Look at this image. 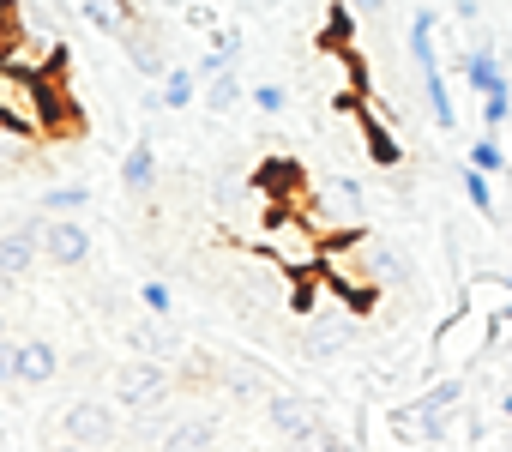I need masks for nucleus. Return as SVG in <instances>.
<instances>
[{
	"mask_svg": "<svg viewBox=\"0 0 512 452\" xmlns=\"http://www.w3.org/2000/svg\"><path fill=\"white\" fill-rule=\"evenodd\" d=\"M43 260L61 266V272L85 266V260H91V230H85L79 217H55V223H43Z\"/></svg>",
	"mask_w": 512,
	"mask_h": 452,
	"instance_id": "423d86ee",
	"label": "nucleus"
},
{
	"mask_svg": "<svg viewBox=\"0 0 512 452\" xmlns=\"http://www.w3.org/2000/svg\"><path fill=\"white\" fill-rule=\"evenodd\" d=\"M55 452H91V446H79V440H61V446H55Z\"/></svg>",
	"mask_w": 512,
	"mask_h": 452,
	"instance_id": "473e14b6",
	"label": "nucleus"
},
{
	"mask_svg": "<svg viewBox=\"0 0 512 452\" xmlns=\"http://www.w3.org/2000/svg\"><path fill=\"white\" fill-rule=\"evenodd\" d=\"M0 386H19V344L0 338Z\"/></svg>",
	"mask_w": 512,
	"mask_h": 452,
	"instance_id": "393cba45",
	"label": "nucleus"
},
{
	"mask_svg": "<svg viewBox=\"0 0 512 452\" xmlns=\"http://www.w3.org/2000/svg\"><path fill=\"white\" fill-rule=\"evenodd\" d=\"M61 374V356H55V344L49 338H19V386H49Z\"/></svg>",
	"mask_w": 512,
	"mask_h": 452,
	"instance_id": "9d476101",
	"label": "nucleus"
},
{
	"mask_svg": "<svg viewBox=\"0 0 512 452\" xmlns=\"http://www.w3.org/2000/svg\"><path fill=\"white\" fill-rule=\"evenodd\" d=\"M464 85L476 91V97H506L512 91V73H506V61H500V49L494 43H476V49H464Z\"/></svg>",
	"mask_w": 512,
	"mask_h": 452,
	"instance_id": "0eeeda50",
	"label": "nucleus"
},
{
	"mask_svg": "<svg viewBox=\"0 0 512 452\" xmlns=\"http://www.w3.org/2000/svg\"><path fill=\"white\" fill-rule=\"evenodd\" d=\"M199 97H205V85H199L193 67H175V73L157 85V103H163V109H187V103H199Z\"/></svg>",
	"mask_w": 512,
	"mask_h": 452,
	"instance_id": "f3484780",
	"label": "nucleus"
},
{
	"mask_svg": "<svg viewBox=\"0 0 512 452\" xmlns=\"http://www.w3.org/2000/svg\"><path fill=\"white\" fill-rule=\"evenodd\" d=\"M506 242H512V230H506Z\"/></svg>",
	"mask_w": 512,
	"mask_h": 452,
	"instance_id": "4c0bfd02",
	"label": "nucleus"
},
{
	"mask_svg": "<svg viewBox=\"0 0 512 452\" xmlns=\"http://www.w3.org/2000/svg\"><path fill=\"white\" fill-rule=\"evenodd\" d=\"M223 380H229V392H235L241 404H266V398H272V392H266V368H253V362H229Z\"/></svg>",
	"mask_w": 512,
	"mask_h": 452,
	"instance_id": "dca6fc26",
	"label": "nucleus"
},
{
	"mask_svg": "<svg viewBox=\"0 0 512 452\" xmlns=\"http://www.w3.org/2000/svg\"><path fill=\"white\" fill-rule=\"evenodd\" d=\"M302 217L314 223L326 242H356V236H368V199H362V187H356L350 175H326V181L314 187V199H308Z\"/></svg>",
	"mask_w": 512,
	"mask_h": 452,
	"instance_id": "f03ea898",
	"label": "nucleus"
},
{
	"mask_svg": "<svg viewBox=\"0 0 512 452\" xmlns=\"http://www.w3.org/2000/svg\"><path fill=\"white\" fill-rule=\"evenodd\" d=\"M500 410H506V416H512V392H506V398H500Z\"/></svg>",
	"mask_w": 512,
	"mask_h": 452,
	"instance_id": "f704fd0d",
	"label": "nucleus"
},
{
	"mask_svg": "<svg viewBox=\"0 0 512 452\" xmlns=\"http://www.w3.org/2000/svg\"><path fill=\"white\" fill-rule=\"evenodd\" d=\"M0 422H7V410H0Z\"/></svg>",
	"mask_w": 512,
	"mask_h": 452,
	"instance_id": "e433bc0d",
	"label": "nucleus"
},
{
	"mask_svg": "<svg viewBox=\"0 0 512 452\" xmlns=\"http://www.w3.org/2000/svg\"><path fill=\"white\" fill-rule=\"evenodd\" d=\"M458 181H464L470 205H476L482 217H494V175H482V169H470V163H464V175H458Z\"/></svg>",
	"mask_w": 512,
	"mask_h": 452,
	"instance_id": "412c9836",
	"label": "nucleus"
},
{
	"mask_svg": "<svg viewBox=\"0 0 512 452\" xmlns=\"http://www.w3.org/2000/svg\"><path fill=\"white\" fill-rule=\"evenodd\" d=\"M43 254V217L37 223H19V230L0 236V284H19Z\"/></svg>",
	"mask_w": 512,
	"mask_h": 452,
	"instance_id": "1a4fd4ad",
	"label": "nucleus"
},
{
	"mask_svg": "<svg viewBox=\"0 0 512 452\" xmlns=\"http://www.w3.org/2000/svg\"><path fill=\"white\" fill-rule=\"evenodd\" d=\"M362 139H368L362 151H368V157H374L380 169H392V163L404 157V145H398V139H392V127H386V121L374 115V103H362Z\"/></svg>",
	"mask_w": 512,
	"mask_h": 452,
	"instance_id": "f8f14e48",
	"label": "nucleus"
},
{
	"mask_svg": "<svg viewBox=\"0 0 512 452\" xmlns=\"http://www.w3.org/2000/svg\"><path fill=\"white\" fill-rule=\"evenodd\" d=\"M500 290H512V272H500Z\"/></svg>",
	"mask_w": 512,
	"mask_h": 452,
	"instance_id": "72a5a7b5",
	"label": "nucleus"
},
{
	"mask_svg": "<svg viewBox=\"0 0 512 452\" xmlns=\"http://www.w3.org/2000/svg\"><path fill=\"white\" fill-rule=\"evenodd\" d=\"M266 416H272V428H278L284 452H320V440L332 434V422H326V404H314V398L272 392V398H266Z\"/></svg>",
	"mask_w": 512,
	"mask_h": 452,
	"instance_id": "7ed1b4c3",
	"label": "nucleus"
},
{
	"mask_svg": "<svg viewBox=\"0 0 512 452\" xmlns=\"http://www.w3.org/2000/svg\"><path fill=\"white\" fill-rule=\"evenodd\" d=\"M452 13H458L464 25H476V19H482V7H476V0H452Z\"/></svg>",
	"mask_w": 512,
	"mask_h": 452,
	"instance_id": "c85d7f7f",
	"label": "nucleus"
},
{
	"mask_svg": "<svg viewBox=\"0 0 512 452\" xmlns=\"http://www.w3.org/2000/svg\"><path fill=\"white\" fill-rule=\"evenodd\" d=\"M470 169H482V175H506V169H512V145H506L500 133H476V139H470Z\"/></svg>",
	"mask_w": 512,
	"mask_h": 452,
	"instance_id": "2eb2a0df",
	"label": "nucleus"
},
{
	"mask_svg": "<svg viewBox=\"0 0 512 452\" xmlns=\"http://www.w3.org/2000/svg\"><path fill=\"white\" fill-rule=\"evenodd\" d=\"M121 43H127V61H133V73H145V79H157V85H163V79L175 73V67L163 61V43H157L151 31H139V25H133V31H127Z\"/></svg>",
	"mask_w": 512,
	"mask_h": 452,
	"instance_id": "9b49d317",
	"label": "nucleus"
},
{
	"mask_svg": "<svg viewBox=\"0 0 512 452\" xmlns=\"http://www.w3.org/2000/svg\"><path fill=\"white\" fill-rule=\"evenodd\" d=\"M121 187H127V193H151V187H157V151H151V139H139V145L121 157Z\"/></svg>",
	"mask_w": 512,
	"mask_h": 452,
	"instance_id": "4468645a",
	"label": "nucleus"
},
{
	"mask_svg": "<svg viewBox=\"0 0 512 452\" xmlns=\"http://www.w3.org/2000/svg\"><path fill=\"white\" fill-rule=\"evenodd\" d=\"M338 350H344V338H338V332H308V344H302V356H308V362H332Z\"/></svg>",
	"mask_w": 512,
	"mask_h": 452,
	"instance_id": "b1692460",
	"label": "nucleus"
},
{
	"mask_svg": "<svg viewBox=\"0 0 512 452\" xmlns=\"http://www.w3.org/2000/svg\"><path fill=\"white\" fill-rule=\"evenodd\" d=\"M73 7H79V13H97V7H109V0H73Z\"/></svg>",
	"mask_w": 512,
	"mask_h": 452,
	"instance_id": "2f4dec72",
	"label": "nucleus"
},
{
	"mask_svg": "<svg viewBox=\"0 0 512 452\" xmlns=\"http://www.w3.org/2000/svg\"><path fill=\"white\" fill-rule=\"evenodd\" d=\"M320 452H356V446H350L344 434H326V440H320Z\"/></svg>",
	"mask_w": 512,
	"mask_h": 452,
	"instance_id": "c756f323",
	"label": "nucleus"
},
{
	"mask_svg": "<svg viewBox=\"0 0 512 452\" xmlns=\"http://www.w3.org/2000/svg\"><path fill=\"white\" fill-rule=\"evenodd\" d=\"M139 302H145V314H157V320H163V314L175 308V290H169L163 278H145V284H139Z\"/></svg>",
	"mask_w": 512,
	"mask_h": 452,
	"instance_id": "4be33fe9",
	"label": "nucleus"
},
{
	"mask_svg": "<svg viewBox=\"0 0 512 452\" xmlns=\"http://www.w3.org/2000/svg\"><path fill=\"white\" fill-rule=\"evenodd\" d=\"M350 7H356V13H362V19H380V13H386V7H392V0H350Z\"/></svg>",
	"mask_w": 512,
	"mask_h": 452,
	"instance_id": "cd10ccee",
	"label": "nucleus"
},
{
	"mask_svg": "<svg viewBox=\"0 0 512 452\" xmlns=\"http://www.w3.org/2000/svg\"><path fill=\"white\" fill-rule=\"evenodd\" d=\"M169 398V362L157 356H133L115 368V404L121 410H157Z\"/></svg>",
	"mask_w": 512,
	"mask_h": 452,
	"instance_id": "20e7f679",
	"label": "nucleus"
},
{
	"mask_svg": "<svg viewBox=\"0 0 512 452\" xmlns=\"http://www.w3.org/2000/svg\"><path fill=\"white\" fill-rule=\"evenodd\" d=\"M199 103H205L211 115H229L235 103H247V85H241L235 73H223V79H211V85H205V97H199Z\"/></svg>",
	"mask_w": 512,
	"mask_h": 452,
	"instance_id": "6ab92c4d",
	"label": "nucleus"
},
{
	"mask_svg": "<svg viewBox=\"0 0 512 452\" xmlns=\"http://www.w3.org/2000/svg\"><path fill=\"white\" fill-rule=\"evenodd\" d=\"M512 127V91L506 97H482V133H506Z\"/></svg>",
	"mask_w": 512,
	"mask_h": 452,
	"instance_id": "5701e85b",
	"label": "nucleus"
},
{
	"mask_svg": "<svg viewBox=\"0 0 512 452\" xmlns=\"http://www.w3.org/2000/svg\"><path fill=\"white\" fill-rule=\"evenodd\" d=\"M260 248H266V260H272L278 272H290V278L326 272V254H332V242L314 230L302 211H272L266 230H260Z\"/></svg>",
	"mask_w": 512,
	"mask_h": 452,
	"instance_id": "f257e3e1",
	"label": "nucleus"
},
{
	"mask_svg": "<svg viewBox=\"0 0 512 452\" xmlns=\"http://www.w3.org/2000/svg\"><path fill=\"white\" fill-rule=\"evenodd\" d=\"M13 43H19V37H13V25H7V0H0V61H7Z\"/></svg>",
	"mask_w": 512,
	"mask_h": 452,
	"instance_id": "bb28decb",
	"label": "nucleus"
},
{
	"mask_svg": "<svg viewBox=\"0 0 512 452\" xmlns=\"http://www.w3.org/2000/svg\"><path fill=\"white\" fill-rule=\"evenodd\" d=\"M0 338H7V320H0Z\"/></svg>",
	"mask_w": 512,
	"mask_h": 452,
	"instance_id": "c9c22d12",
	"label": "nucleus"
},
{
	"mask_svg": "<svg viewBox=\"0 0 512 452\" xmlns=\"http://www.w3.org/2000/svg\"><path fill=\"white\" fill-rule=\"evenodd\" d=\"M356 248H362V266H368V278H374V290H410L416 284V266L404 260V248L392 242V236H356Z\"/></svg>",
	"mask_w": 512,
	"mask_h": 452,
	"instance_id": "39448f33",
	"label": "nucleus"
},
{
	"mask_svg": "<svg viewBox=\"0 0 512 452\" xmlns=\"http://www.w3.org/2000/svg\"><path fill=\"white\" fill-rule=\"evenodd\" d=\"M61 434L79 440V446H103V440H115V410L97 404V398H79V404L61 410Z\"/></svg>",
	"mask_w": 512,
	"mask_h": 452,
	"instance_id": "6e6552de",
	"label": "nucleus"
},
{
	"mask_svg": "<svg viewBox=\"0 0 512 452\" xmlns=\"http://www.w3.org/2000/svg\"><path fill=\"white\" fill-rule=\"evenodd\" d=\"M163 452H217V422H181V428H169Z\"/></svg>",
	"mask_w": 512,
	"mask_h": 452,
	"instance_id": "a211bd4d",
	"label": "nucleus"
},
{
	"mask_svg": "<svg viewBox=\"0 0 512 452\" xmlns=\"http://www.w3.org/2000/svg\"><path fill=\"white\" fill-rule=\"evenodd\" d=\"M85 199H91L85 181H55L49 193H37V217H49V223H55V217H79Z\"/></svg>",
	"mask_w": 512,
	"mask_h": 452,
	"instance_id": "ddd939ff",
	"label": "nucleus"
},
{
	"mask_svg": "<svg viewBox=\"0 0 512 452\" xmlns=\"http://www.w3.org/2000/svg\"><path fill=\"white\" fill-rule=\"evenodd\" d=\"M187 25H193V31H217V13H211V7H187Z\"/></svg>",
	"mask_w": 512,
	"mask_h": 452,
	"instance_id": "a878e982",
	"label": "nucleus"
},
{
	"mask_svg": "<svg viewBox=\"0 0 512 452\" xmlns=\"http://www.w3.org/2000/svg\"><path fill=\"white\" fill-rule=\"evenodd\" d=\"M247 103L260 109V115H284V109H290V85H278V79H260V85H247Z\"/></svg>",
	"mask_w": 512,
	"mask_h": 452,
	"instance_id": "aec40b11",
	"label": "nucleus"
},
{
	"mask_svg": "<svg viewBox=\"0 0 512 452\" xmlns=\"http://www.w3.org/2000/svg\"><path fill=\"white\" fill-rule=\"evenodd\" d=\"M500 326H512V302H506V308L494 314V332H500Z\"/></svg>",
	"mask_w": 512,
	"mask_h": 452,
	"instance_id": "7c9ffc66",
	"label": "nucleus"
}]
</instances>
